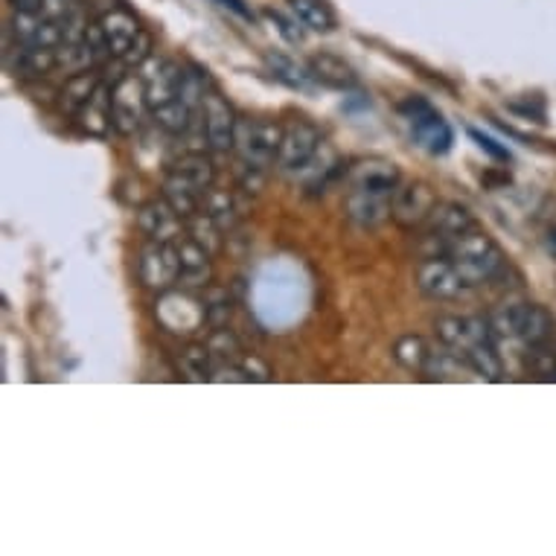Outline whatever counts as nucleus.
<instances>
[{"instance_id":"nucleus-33","label":"nucleus","mask_w":556,"mask_h":556,"mask_svg":"<svg viewBox=\"0 0 556 556\" xmlns=\"http://www.w3.org/2000/svg\"><path fill=\"white\" fill-rule=\"evenodd\" d=\"M187 230H190V237L195 239L201 248H207L211 254H219L222 251L225 230H222L207 213H195V216H190V219H187Z\"/></svg>"},{"instance_id":"nucleus-16","label":"nucleus","mask_w":556,"mask_h":556,"mask_svg":"<svg viewBox=\"0 0 556 556\" xmlns=\"http://www.w3.org/2000/svg\"><path fill=\"white\" fill-rule=\"evenodd\" d=\"M344 211L350 219L362 225V228H376L384 219H391V195H379V192L367 190H350L344 199Z\"/></svg>"},{"instance_id":"nucleus-5","label":"nucleus","mask_w":556,"mask_h":556,"mask_svg":"<svg viewBox=\"0 0 556 556\" xmlns=\"http://www.w3.org/2000/svg\"><path fill=\"white\" fill-rule=\"evenodd\" d=\"M178 271H181V256H178V242H152L140 254V283L152 292H169L178 286Z\"/></svg>"},{"instance_id":"nucleus-42","label":"nucleus","mask_w":556,"mask_h":556,"mask_svg":"<svg viewBox=\"0 0 556 556\" xmlns=\"http://www.w3.org/2000/svg\"><path fill=\"white\" fill-rule=\"evenodd\" d=\"M545 248H547V254L554 256L556 260V228L547 230V237H545Z\"/></svg>"},{"instance_id":"nucleus-21","label":"nucleus","mask_w":556,"mask_h":556,"mask_svg":"<svg viewBox=\"0 0 556 556\" xmlns=\"http://www.w3.org/2000/svg\"><path fill=\"white\" fill-rule=\"evenodd\" d=\"M100 85L102 76L97 71H85V74H74L71 79H64L62 91H59V111L76 117L91 102V97L97 93Z\"/></svg>"},{"instance_id":"nucleus-19","label":"nucleus","mask_w":556,"mask_h":556,"mask_svg":"<svg viewBox=\"0 0 556 556\" xmlns=\"http://www.w3.org/2000/svg\"><path fill=\"white\" fill-rule=\"evenodd\" d=\"M309 71L315 76V83L327 85V88H336V91H353L358 85L356 71L341 59V55L332 53H318L312 55Z\"/></svg>"},{"instance_id":"nucleus-39","label":"nucleus","mask_w":556,"mask_h":556,"mask_svg":"<svg viewBox=\"0 0 556 556\" xmlns=\"http://www.w3.org/2000/svg\"><path fill=\"white\" fill-rule=\"evenodd\" d=\"M239 367H242V374H245L248 382H251V379H254V382H268V376H271L268 374V367H265L263 362L254 356L242 358V362H239Z\"/></svg>"},{"instance_id":"nucleus-29","label":"nucleus","mask_w":556,"mask_h":556,"mask_svg":"<svg viewBox=\"0 0 556 556\" xmlns=\"http://www.w3.org/2000/svg\"><path fill=\"white\" fill-rule=\"evenodd\" d=\"M431 353H434V350H431L429 341L420 336H405L396 341V346H393V358H396L405 370H414V374H426Z\"/></svg>"},{"instance_id":"nucleus-25","label":"nucleus","mask_w":556,"mask_h":556,"mask_svg":"<svg viewBox=\"0 0 556 556\" xmlns=\"http://www.w3.org/2000/svg\"><path fill=\"white\" fill-rule=\"evenodd\" d=\"M265 64H268V71L277 83H283L286 88H292V91H309L312 83H315V76L312 71L301 67V64L289 59L283 53H265Z\"/></svg>"},{"instance_id":"nucleus-38","label":"nucleus","mask_w":556,"mask_h":556,"mask_svg":"<svg viewBox=\"0 0 556 556\" xmlns=\"http://www.w3.org/2000/svg\"><path fill=\"white\" fill-rule=\"evenodd\" d=\"M76 10H79L76 0H45V15L47 18L59 21V24H62L64 18H71Z\"/></svg>"},{"instance_id":"nucleus-10","label":"nucleus","mask_w":556,"mask_h":556,"mask_svg":"<svg viewBox=\"0 0 556 556\" xmlns=\"http://www.w3.org/2000/svg\"><path fill=\"white\" fill-rule=\"evenodd\" d=\"M3 67L18 79H41V76L55 71V50L21 45V41L7 36V41H3Z\"/></svg>"},{"instance_id":"nucleus-18","label":"nucleus","mask_w":556,"mask_h":556,"mask_svg":"<svg viewBox=\"0 0 556 556\" xmlns=\"http://www.w3.org/2000/svg\"><path fill=\"white\" fill-rule=\"evenodd\" d=\"M100 27L105 41H109L111 53H114V59H123V55L128 53V47L135 45V38L143 33L135 15H128L126 10L102 12Z\"/></svg>"},{"instance_id":"nucleus-1","label":"nucleus","mask_w":556,"mask_h":556,"mask_svg":"<svg viewBox=\"0 0 556 556\" xmlns=\"http://www.w3.org/2000/svg\"><path fill=\"white\" fill-rule=\"evenodd\" d=\"M448 260L455 263V268L464 277V283L469 289H478L483 283H493L507 271V256L498 248L486 230L472 228L452 239L448 245Z\"/></svg>"},{"instance_id":"nucleus-40","label":"nucleus","mask_w":556,"mask_h":556,"mask_svg":"<svg viewBox=\"0 0 556 556\" xmlns=\"http://www.w3.org/2000/svg\"><path fill=\"white\" fill-rule=\"evenodd\" d=\"M219 7L230 10V12H233V15H237V18H242V21H254L256 18L254 10L248 7L245 0H219Z\"/></svg>"},{"instance_id":"nucleus-32","label":"nucleus","mask_w":556,"mask_h":556,"mask_svg":"<svg viewBox=\"0 0 556 556\" xmlns=\"http://www.w3.org/2000/svg\"><path fill=\"white\" fill-rule=\"evenodd\" d=\"M192 114H195V109H190L184 100L166 102V105L152 111V117H155L157 126L164 128V131H169V135H184V131H190Z\"/></svg>"},{"instance_id":"nucleus-13","label":"nucleus","mask_w":556,"mask_h":556,"mask_svg":"<svg viewBox=\"0 0 556 556\" xmlns=\"http://www.w3.org/2000/svg\"><path fill=\"white\" fill-rule=\"evenodd\" d=\"M137 225L152 242H178L184 237V216L166 199L149 201L137 213Z\"/></svg>"},{"instance_id":"nucleus-36","label":"nucleus","mask_w":556,"mask_h":556,"mask_svg":"<svg viewBox=\"0 0 556 556\" xmlns=\"http://www.w3.org/2000/svg\"><path fill=\"white\" fill-rule=\"evenodd\" d=\"M152 59V36H149L147 29L135 38V45L128 47V53L119 59V62L126 64V67H143V64Z\"/></svg>"},{"instance_id":"nucleus-7","label":"nucleus","mask_w":556,"mask_h":556,"mask_svg":"<svg viewBox=\"0 0 556 556\" xmlns=\"http://www.w3.org/2000/svg\"><path fill=\"white\" fill-rule=\"evenodd\" d=\"M320 147H324L320 128L312 126L309 119H294L292 126H286L277 164L283 173H303L318 157Z\"/></svg>"},{"instance_id":"nucleus-20","label":"nucleus","mask_w":556,"mask_h":556,"mask_svg":"<svg viewBox=\"0 0 556 556\" xmlns=\"http://www.w3.org/2000/svg\"><path fill=\"white\" fill-rule=\"evenodd\" d=\"M551 338H556L554 312L547 309V306H539V303H528L516 341H519L525 350H533V346L547 344Z\"/></svg>"},{"instance_id":"nucleus-17","label":"nucleus","mask_w":556,"mask_h":556,"mask_svg":"<svg viewBox=\"0 0 556 556\" xmlns=\"http://www.w3.org/2000/svg\"><path fill=\"white\" fill-rule=\"evenodd\" d=\"M350 184H353V190L393 195L396 187H400V169L393 164H388V161H365V164H358L356 169H353Z\"/></svg>"},{"instance_id":"nucleus-26","label":"nucleus","mask_w":556,"mask_h":556,"mask_svg":"<svg viewBox=\"0 0 556 556\" xmlns=\"http://www.w3.org/2000/svg\"><path fill=\"white\" fill-rule=\"evenodd\" d=\"M464 362L469 365V370L490 382H498L504 376V362L495 350V341H478L475 346H469L464 353Z\"/></svg>"},{"instance_id":"nucleus-8","label":"nucleus","mask_w":556,"mask_h":556,"mask_svg":"<svg viewBox=\"0 0 556 556\" xmlns=\"http://www.w3.org/2000/svg\"><path fill=\"white\" fill-rule=\"evenodd\" d=\"M417 286L431 301H457L469 289L448 256H426L417 265Z\"/></svg>"},{"instance_id":"nucleus-27","label":"nucleus","mask_w":556,"mask_h":556,"mask_svg":"<svg viewBox=\"0 0 556 556\" xmlns=\"http://www.w3.org/2000/svg\"><path fill=\"white\" fill-rule=\"evenodd\" d=\"M201 213H207L225 233H230V230L239 225L237 201H233V195H228L225 190H213L211 187V190L204 192V195H201Z\"/></svg>"},{"instance_id":"nucleus-35","label":"nucleus","mask_w":556,"mask_h":556,"mask_svg":"<svg viewBox=\"0 0 556 556\" xmlns=\"http://www.w3.org/2000/svg\"><path fill=\"white\" fill-rule=\"evenodd\" d=\"M466 131H469V137H472L475 143H478V149H481V152H486V155L493 157V161H498V164H510V157H513L510 149L502 147L495 137L483 135V131H478V128H466Z\"/></svg>"},{"instance_id":"nucleus-31","label":"nucleus","mask_w":556,"mask_h":556,"mask_svg":"<svg viewBox=\"0 0 556 556\" xmlns=\"http://www.w3.org/2000/svg\"><path fill=\"white\" fill-rule=\"evenodd\" d=\"M525 309H528V301H519V298H507L490 312V324H493L495 336L498 338H516L519 336L521 318H525Z\"/></svg>"},{"instance_id":"nucleus-28","label":"nucleus","mask_w":556,"mask_h":556,"mask_svg":"<svg viewBox=\"0 0 556 556\" xmlns=\"http://www.w3.org/2000/svg\"><path fill=\"white\" fill-rule=\"evenodd\" d=\"M216 365H219V362H216V356H213V350L207 344L184 346L181 370L187 379H192V382H213Z\"/></svg>"},{"instance_id":"nucleus-22","label":"nucleus","mask_w":556,"mask_h":556,"mask_svg":"<svg viewBox=\"0 0 556 556\" xmlns=\"http://www.w3.org/2000/svg\"><path fill=\"white\" fill-rule=\"evenodd\" d=\"M426 225H429L431 233H440V237L448 239H455L460 237V233H466V230L478 228V222H475L472 213L466 211L464 204H457V201H440Z\"/></svg>"},{"instance_id":"nucleus-30","label":"nucleus","mask_w":556,"mask_h":556,"mask_svg":"<svg viewBox=\"0 0 556 556\" xmlns=\"http://www.w3.org/2000/svg\"><path fill=\"white\" fill-rule=\"evenodd\" d=\"M100 67L97 64V55H93L91 45L88 41H79V45H67L64 41L59 50H55V71H64V74H85V71H93Z\"/></svg>"},{"instance_id":"nucleus-34","label":"nucleus","mask_w":556,"mask_h":556,"mask_svg":"<svg viewBox=\"0 0 556 556\" xmlns=\"http://www.w3.org/2000/svg\"><path fill=\"white\" fill-rule=\"evenodd\" d=\"M207 346L213 350V356H216V362H219V365H239V362L245 358V353H242V344H239V338L233 336L228 327L213 329V336H211V341H207Z\"/></svg>"},{"instance_id":"nucleus-11","label":"nucleus","mask_w":556,"mask_h":556,"mask_svg":"<svg viewBox=\"0 0 556 556\" xmlns=\"http://www.w3.org/2000/svg\"><path fill=\"white\" fill-rule=\"evenodd\" d=\"M201 111H204V137H207V147L216 149V152L237 149L239 117L233 114L228 102L222 100L219 93H204Z\"/></svg>"},{"instance_id":"nucleus-6","label":"nucleus","mask_w":556,"mask_h":556,"mask_svg":"<svg viewBox=\"0 0 556 556\" xmlns=\"http://www.w3.org/2000/svg\"><path fill=\"white\" fill-rule=\"evenodd\" d=\"M147 109V85H143L140 76L126 74L114 85V97H111V119H114V128L126 137L135 135L140 123H143Z\"/></svg>"},{"instance_id":"nucleus-12","label":"nucleus","mask_w":556,"mask_h":556,"mask_svg":"<svg viewBox=\"0 0 556 556\" xmlns=\"http://www.w3.org/2000/svg\"><path fill=\"white\" fill-rule=\"evenodd\" d=\"M7 36L29 47H47V50H59L64 45V29L59 21L47 18L45 12L38 15H21L15 12V18L7 27Z\"/></svg>"},{"instance_id":"nucleus-9","label":"nucleus","mask_w":556,"mask_h":556,"mask_svg":"<svg viewBox=\"0 0 556 556\" xmlns=\"http://www.w3.org/2000/svg\"><path fill=\"white\" fill-rule=\"evenodd\" d=\"M434 329H438L440 344L448 346L452 353L464 358V353L469 346H475L478 341H495V329L490 324V318H457V315H440L434 320Z\"/></svg>"},{"instance_id":"nucleus-37","label":"nucleus","mask_w":556,"mask_h":556,"mask_svg":"<svg viewBox=\"0 0 556 556\" xmlns=\"http://www.w3.org/2000/svg\"><path fill=\"white\" fill-rule=\"evenodd\" d=\"M268 18H271L274 24H277V29H280V36H283L286 41H289V45H301L303 33H301V29H298V24H301V21H298V18H294V21L283 18L280 12H268Z\"/></svg>"},{"instance_id":"nucleus-41","label":"nucleus","mask_w":556,"mask_h":556,"mask_svg":"<svg viewBox=\"0 0 556 556\" xmlns=\"http://www.w3.org/2000/svg\"><path fill=\"white\" fill-rule=\"evenodd\" d=\"M10 7L21 15H38L45 12V0H10Z\"/></svg>"},{"instance_id":"nucleus-14","label":"nucleus","mask_w":556,"mask_h":556,"mask_svg":"<svg viewBox=\"0 0 556 556\" xmlns=\"http://www.w3.org/2000/svg\"><path fill=\"white\" fill-rule=\"evenodd\" d=\"M178 256H181V271L178 286L184 289H207L213 280V254L201 248L192 237L178 239Z\"/></svg>"},{"instance_id":"nucleus-3","label":"nucleus","mask_w":556,"mask_h":556,"mask_svg":"<svg viewBox=\"0 0 556 556\" xmlns=\"http://www.w3.org/2000/svg\"><path fill=\"white\" fill-rule=\"evenodd\" d=\"M286 128L277 119H239L237 123V152L242 164L265 169L280 155Z\"/></svg>"},{"instance_id":"nucleus-4","label":"nucleus","mask_w":556,"mask_h":556,"mask_svg":"<svg viewBox=\"0 0 556 556\" xmlns=\"http://www.w3.org/2000/svg\"><path fill=\"white\" fill-rule=\"evenodd\" d=\"M438 192L434 187L426 181H408L400 184L396 192L391 195V219L400 225V228L410 230L420 228L429 222V216L438 207Z\"/></svg>"},{"instance_id":"nucleus-2","label":"nucleus","mask_w":556,"mask_h":556,"mask_svg":"<svg viewBox=\"0 0 556 556\" xmlns=\"http://www.w3.org/2000/svg\"><path fill=\"white\" fill-rule=\"evenodd\" d=\"M400 111V117L408 123L410 140L422 149V152H429V155H446L452 143H455V131L448 126V119L440 114L429 100H422V97H408V100H402L396 105Z\"/></svg>"},{"instance_id":"nucleus-23","label":"nucleus","mask_w":556,"mask_h":556,"mask_svg":"<svg viewBox=\"0 0 556 556\" xmlns=\"http://www.w3.org/2000/svg\"><path fill=\"white\" fill-rule=\"evenodd\" d=\"M111 97H114V88H109V85H100V88H97L91 102L76 114L83 131H88V135L93 137L109 135V128L114 126V119H111Z\"/></svg>"},{"instance_id":"nucleus-24","label":"nucleus","mask_w":556,"mask_h":556,"mask_svg":"<svg viewBox=\"0 0 556 556\" xmlns=\"http://www.w3.org/2000/svg\"><path fill=\"white\" fill-rule=\"evenodd\" d=\"M289 10L301 27L312 29V33H332L336 29V12L327 0H289Z\"/></svg>"},{"instance_id":"nucleus-15","label":"nucleus","mask_w":556,"mask_h":556,"mask_svg":"<svg viewBox=\"0 0 556 556\" xmlns=\"http://www.w3.org/2000/svg\"><path fill=\"white\" fill-rule=\"evenodd\" d=\"M166 181L178 184V187H187L192 192H204L211 190L213 181H216V166L207 155H201V152H187L169 166V173H166Z\"/></svg>"}]
</instances>
